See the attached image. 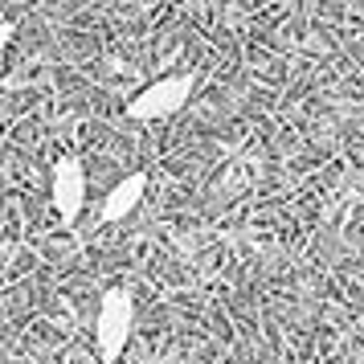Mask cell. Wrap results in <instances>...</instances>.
<instances>
[{
	"mask_svg": "<svg viewBox=\"0 0 364 364\" xmlns=\"http://www.w3.org/2000/svg\"><path fill=\"white\" fill-rule=\"evenodd\" d=\"M135 328V299L127 287H107L99 299V319H95V352L102 364H115Z\"/></svg>",
	"mask_w": 364,
	"mask_h": 364,
	"instance_id": "cell-1",
	"label": "cell"
},
{
	"mask_svg": "<svg viewBox=\"0 0 364 364\" xmlns=\"http://www.w3.org/2000/svg\"><path fill=\"white\" fill-rule=\"evenodd\" d=\"M193 86H197L193 74H168V78H156V82H148L139 95H132L127 115L139 119V123H156V119L176 115L184 102L193 99Z\"/></svg>",
	"mask_w": 364,
	"mask_h": 364,
	"instance_id": "cell-2",
	"label": "cell"
},
{
	"mask_svg": "<svg viewBox=\"0 0 364 364\" xmlns=\"http://www.w3.org/2000/svg\"><path fill=\"white\" fill-rule=\"evenodd\" d=\"M50 197L62 225H74L86 209V168L78 156H62L50 172Z\"/></svg>",
	"mask_w": 364,
	"mask_h": 364,
	"instance_id": "cell-3",
	"label": "cell"
},
{
	"mask_svg": "<svg viewBox=\"0 0 364 364\" xmlns=\"http://www.w3.org/2000/svg\"><path fill=\"white\" fill-rule=\"evenodd\" d=\"M144 193H148V172H127V176H123L119 184H111V193L102 197L99 217L107 221V225H115V221H123V217H132L135 209H139Z\"/></svg>",
	"mask_w": 364,
	"mask_h": 364,
	"instance_id": "cell-4",
	"label": "cell"
},
{
	"mask_svg": "<svg viewBox=\"0 0 364 364\" xmlns=\"http://www.w3.org/2000/svg\"><path fill=\"white\" fill-rule=\"evenodd\" d=\"M13 33H17V25H13V21H0V53L9 50V41H13Z\"/></svg>",
	"mask_w": 364,
	"mask_h": 364,
	"instance_id": "cell-5",
	"label": "cell"
}]
</instances>
